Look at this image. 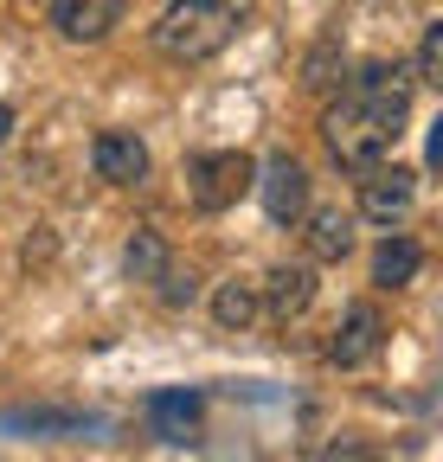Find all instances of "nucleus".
I'll return each mask as SVG.
<instances>
[{"label":"nucleus","mask_w":443,"mask_h":462,"mask_svg":"<svg viewBox=\"0 0 443 462\" xmlns=\"http://www.w3.org/2000/svg\"><path fill=\"white\" fill-rule=\"evenodd\" d=\"M405 123H411V78L399 65H366L347 84L341 103H328L321 142H328V154H335L347 173H366V167H379L399 148Z\"/></svg>","instance_id":"nucleus-1"},{"label":"nucleus","mask_w":443,"mask_h":462,"mask_svg":"<svg viewBox=\"0 0 443 462\" xmlns=\"http://www.w3.org/2000/svg\"><path fill=\"white\" fill-rule=\"evenodd\" d=\"M245 20H251V0H174L154 20V51L174 65H206L245 32Z\"/></svg>","instance_id":"nucleus-2"},{"label":"nucleus","mask_w":443,"mask_h":462,"mask_svg":"<svg viewBox=\"0 0 443 462\" xmlns=\"http://www.w3.org/2000/svg\"><path fill=\"white\" fill-rule=\"evenodd\" d=\"M180 180H187V206L193 212H232L251 193V180H257V161L245 148H199V154H187Z\"/></svg>","instance_id":"nucleus-3"},{"label":"nucleus","mask_w":443,"mask_h":462,"mask_svg":"<svg viewBox=\"0 0 443 462\" xmlns=\"http://www.w3.org/2000/svg\"><path fill=\"white\" fill-rule=\"evenodd\" d=\"M379 346H385V315L373 302H354V309H341L335 334H328V346H321V360L341 366V373H360V366L379 360Z\"/></svg>","instance_id":"nucleus-4"},{"label":"nucleus","mask_w":443,"mask_h":462,"mask_svg":"<svg viewBox=\"0 0 443 462\" xmlns=\"http://www.w3.org/2000/svg\"><path fill=\"white\" fill-rule=\"evenodd\" d=\"M251 193L263 199V218H270V225H296V218L309 212V167H302L296 154H270V161L257 167Z\"/></svg>","instance_id":"nucleus-5"},{"label":"nucleus","mask_w":443,"mask_h":462,"mask_svg":"<svg viewBox=\"0 0 443 462\" xmlns=\"http://www.w3.org/2000/svg\"><path fill=\"white\" fill-rule=\"evenodd\" d=\"M411 199H418V173L411 167H366L360 173V218H373V225H399L405 212H411Z\"/></svg>","instance_id":"nucleus-6"},{"label":"nucleus","mask_w":443,"mask_h":462,"mask_svg":"<svg viewBox=\"0 0 443 462\" xmlns=\"http://www.w3.org/2000/svg\"><path fill=\"white\" fill-rule=\"evenodd\" d=\"M90 167H97V180H109V187H142L148 180V148H142L135 129H103L90 142Z\"/></svg>","instance_id":"nucleus-7"},{"label":"nucleus","mask_w":443,"mask_h":462,"mask_svg":"<svg viewBox=\"0 0 443 462\" xmlns=\"http://www.w3.org/2000/svg\"><path fill=\"white\" fill-rule=\"evenodd\" d=\"M315 263H276L263 282H257V302H263V315L270 321H296V315H309V302H315Z\"/></svg>","instance_id":"nucleus-8"},{"label":"nucleus","mask_w":443,"mask_h":462,"mask_svg":"<svg viewBox=\"0 0 443 462\" xmlns=\"http://www.w3.org/2000/svg\"><path fill=\"white\" fill-rule=\"evenodd\" d=\"M123 7L129 0H51V26L71 45H97V39H109L123 26Z\"/></svg>","instance_id":"nucleus-9"},{"label":"nucleus","mask_w":443,"mask_h":462,"mask_svg":"<svg viewBox=\"0 0 443 462\" xmlns=\"http://www.w3.org/2000/svg\"><path fill=\"white\" fill-rule=\"evenodd\" d=\"M302 225V245H309V263H341L354 251V212L347 206H315L296 218Z\"/></svg>","instance_id":"nucleus-10"},{"label":"nucleus","mask_w":443,"mask_h":462,"mask_svg":"<svg viewBox=\"0 0 443 462\" xmlns=\"http://www.w3.org/2000/svg\"><path fill=\"white\" fill-rule=\"evenodd\" d=\"M148 424H154V437L161 443H193V430H199V392H154L148 398Z\"/></svg>","instance_id":"nucleus-11"},{"label":"nucleus","mask_w":443,"mask_h":462,"mask_svg":"<svg viewBox=\"0 0 443 462\" xmlns=\"http://www.w3.org/2000/svg\"><path fill=\"white\" fill-rule=\"evenodd\" d=\"M418 270H424V251H418V238H405V231H392V238L373 251V282L379 289H405V282H418Z\"/></svg>","instance_id":"nucleus-12"},{"label":"nucleus","mask_w":443,"mask_h":462,"mask_svg":"<svg viewBox=\"0 0 443 462\" xmlns=\"http://www.w3.org/2000/svg\"><path fill=\"white\" fill-rule=\"evenodd\" d=\"M257 315H263V302H257V282H251V276H232V282H218V296H212V321L226 328V334H245V328H257Z\"/></svg>","instance_id":"nucleus-13"},{"label":"nucleus","mask_w":443,"mask_h":462,"mask_svg":"<svg viewBox=\"0 0 443 462\" xmlns=\"http://www.w3.org/2000/svg\"><path fill=\"white\" fill-rule=\"evenodd\" d=\"M161 263H168V245H161V231H135L129 251H123V270H129L135 282H154Z\"/></svg>","instance_id":"nucleus-14"},{"label":"nucleus","mask_w":443,"mask_h":462,"mask_svg":"<svg viewBox=\"0 0 443 462\" xmlns=\"http://www.w3.org/2000/svg\"><path fill=\"white\" fill-rule=\"evenodd\" d=\"M154 282H161V302H168V309H187V302L199 296V276H193V270H180L174 257L161 263V276H154Z\"/></svg>","instance_id":"nucleus-15"},{"label":"nucleus","mask_w":443,"mask_h":462,"mask_svg":"<svg viewBox=\"0 0 443 462\" xmlns=\"http://www.w3.org/2000/svg\"><path fill=\"white\" fill-rule=\"evenodd\" d=\"M411 84H443V20L424 26V45H418V78Z\"/></svg>","instance_id":"nucleus-16"},{"label":"nucleus","mask_w":443,"mask_h":462,"mask_svg":"<svg viewBox=\"0 0 443 462\" xmlns=\"http://www.w3.org/2000/svg\"><path fill=\"white\" fill-rule=\"evenodd\" d=\"M302 84H309V90L341 84V78H335V45H315V51H309V71H302Z\"/></svg>","instance_id":"nucleus-17"},{"label":"nucleus","mask_w":443,"mask_h":462,"mask_svg":"<svg viewBox=\"0 0 443 462\" xmlns=\"http://www.w3.org/2000/svg\"><path fill=\"white\" fill-rule=\"evenodd\" d=\"M7 135H14V109H7V103H0V142H7Z\"/></svg>","instance_id":"nucleus-18"}]
</instances>
